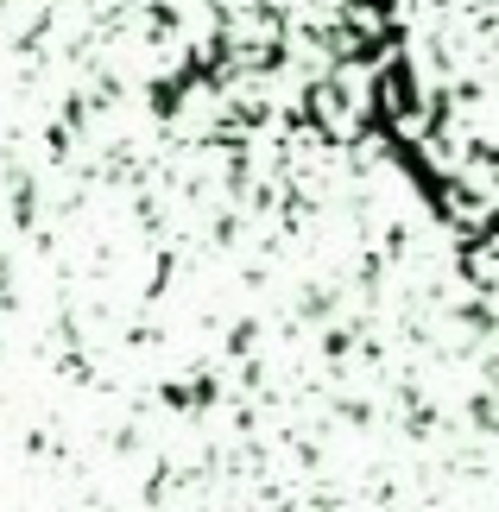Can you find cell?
Returning <instances> with one entry per match:
<instances>
[{
  "instance_id": "6da1fadb",
  "label": "cell",
  "mask_w": 499,
  "mask_h": 512,
  "mask_svg": "<svg viewBox=\"0 0 499 512\" xmlns=\"http://www.w3.org/2000/svg\"><path fill=\"white\" fill-rule=\"evenodd\" d=\"M379 140L436 215L499 234V0H354Z\"/></svg>"
}]
</instances>
